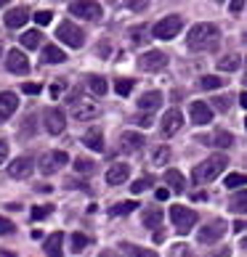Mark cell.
Instances as JSON below:
<instances>
[{
	"label": "cell",
	"mask_w": 247,
	"mask_h": 257,
	"mask_svg": "<svg viewBox=\"0 0 247 257\" xmlns=\"http://www.w3.org/2000/svg\"><path fill=\"white\" fill-rule=\"evenodd\" d=\"M151 159H154V165H168V159H170V149H168V146H159V149L154 151V157H151Z\"/></svg>",
	"instance_id": "obj_41"
},
{
	"label": "cell",
	"mask_w": 247,
	"mask_h": 257,
	"mask_svg": "<svg viewBox=\"0 0 247 257\" xmlns=\"http://www.w3.org/2000/svg\"><path fill=\"white\" fill-rule=\"evenodd\" d=\"M61 244H64V233H61V231H56V233H51L48 239H45L43 249H45V254H48V257H64Z\"/></svg>",
	"instance_id": "obj_21"
},
{
	"label": "cell",
	"mask_w": 247,
	"mask_h": 257,
	"mask_svg": "<svg viewBox=\"0 0 247 257\" xmlns=\"http://www.w3.org/2000/svg\"><path fill=\"white\" fill-rule=\"evenodd\" d=\"M159 106H162V93L159 90H149V93H144V96L138 98V109L141 111H157Z\"/></svg>",
	"instance_id": "obj_20"
},
{
	"label": "cell",
	"mask_w": 247,
	"mask_h": 257,
	"mask_svg": "<svg viewBox=\"0 0 247 257\" xmlns=\"http://www.w3.org/2000/svg\"><path fill=\"white\" fill-rule=\"evenodd\" d=\"M14 231H16V225L8 217H0V236H11Z\"/></svg>",
	"instance_id": "obj_42"
},
{
	"label": "cell",
	"mask_w": 247,
	"mask_h": 257,
	"mask_svg": "<svg viewBox=\"0 0 247 257\" xmlns=\"http://www.w3.org/2000/svg\"><path fill=\"white\" fill-rule=\"evenodd\" d=\"M120 249L125 252L128 257H157L154 249H144V246H136V244H128V241H122Z\"/></svg>",
	"instance_id": "obj_28"
},
{
	"label": "cell",
	"mask_w": 247,
	"mask_h": 257,
	"mask_svg": "<svg viewBox=\"0 0 247 257\" xmlns=\"http://www.w3.org/2000/svg\"><path fill=\"white\" fill-rule=\"evenodd\" d=\"M242 249H247V236H244V239H242Z\"/></svg>",
	"instance_id": "obj_56"
},
{
	"label": "cell",
	"mask_w": 247,
	"mask_h": 257,
	"mask_svg": "<svg viewBox=\"0 0 247 257\" xmlns=\"http://www.w3.org/2000/svg\"><path fill=\"white\" fill-rule=\"evenodd\" d=\"M189 114H192L194 125H210L213 122V106L205 101H194L192 109H189Z\"/></svg>",
	"instance_id": "obj_14"
},
{
	"label": "cell",
	"mask_w": 247,
	"mask_h": 257,
	"mask_svg": "<svg viewBox=\"0 0 247 257\" xmlns=\"http://www.w3.org/2000/svg\"><path fill=\"white\" fill-rule=\"evenodd\" d=\"M149 186H154V178L151 175H144V178H138V180H133V186H130V191L133 194H141V191H146Z\"/></svg>",
	"instance_id": "obj_36"
},
{
	"label": "cell",
	"mask_w": 247,
	"mask_h": 257,
	"mask_svg": "<svg viewBox=\"0 0 247 257\" xmlns=\"http://www.w3.org/2000/svg\"><path fill=\"white\" fill-rule=\"evenodd\" d=\"M6 3H11V0H0V8H3V6H6Z\"/></svg>",
	"instance_id": "obj_57"
},
{
	"label": "cell",
	"mask_w": 247,
	"mask_h": 257,
	"mask_svg": "<svg viewBox=\"0 0 247 257\" xmlns=\"http://www.w3.org/2000/svg\"><path fill=\"white\" fill-rule=\"evenodd\" d=\"M99 106L93 101H83V98H77V101H72V117L74 119H80V122H88V119H96L99 117Z\"/></svg>",
	"instance_id": "obj_11"
},
{
	"label": "cell",
	"mask_w": 247,
	"mask_h": 257,
	"mask_svg": "<svg viewBox=\"0 0 247 257\" xmlns=\"http://www.w3.org/2000/svg\"><path fill=\"white\" fill-rule=\"evenodd\" d=\"M69 241H72V252H83L85 246H88V236L85 233H72Z\"/></svg>",
	"instance_id": "obj_37"
},
{
	"label": "cell",
	"mask_w": 247,
	"mask_h": 257,
	"mask_svg": "<svg viewBox=\"0 0 247 257\" xmlns=\"http://www.w3.org/2000/svg\"><path fill=\"white\" fill-rule=\"evenodd\" d=\"M133 85H136V82H133V80H128V77L117 80V82H115V90H117V96H128V93L133 90Z\"/></svg>",
	"instance_id": "obj_38"
},
{
	"label": "cell",
	"mask_w": 247,
	"mask_h": 257,
	"mask_svg": "<svg viewBox=\"0 0 247 257\" xmlns=\"http://www.w3.org/2000/svg\"><path fill=\"white\" fill-rule=\"evenodd\" d=\"M223 233H226V223L218 217V220H210L205 228H199L197 231V241H202V244H215L218 239H223Z\"/></svg>",
	"instance_id": "obj_7"
},
{
	"label": "cell",
	"mask_w": 247,
	"mask_h": 257,
	"mask_svg": "<svg viewBox=\"0 0 247 257\" xmlns=\"http://www.w3.org/2000/svg\"><path fill=\"white\" fill-rule=\"evenodd\" d=\"M27 19H30V8L27 6H16V8H11V11L6 14V27L8 30H19V27H24L27 24Z\"/></svg>",
	"instance_id": "obj_17"
},
{
	"label": "cell",
	"mask_w": 247,
	"mask_h": 257,
	"mask_svg": "<svg viewBox=\"0 0 247 257\" xmlns=\"http://www.w3.org/2000/svg\"><path fill=\"white\" fill-rule=\"evenodd\" d=\"M229 209H231V212H239V215H247V191H236V194H231V199H229Z\"/></svg>",
	"instance_id": "obj_27"
},
{
	"label": "cell",
	"mask_w": 247,
	"mask_h": 257,
	"mask_svg": "<svg viewBox=\"0 0 247 257\" xmlns=\"http://www.w3.org/2000/svg\"><path fill=\"white\" fill-rule=\"evenodd\" d=\"M40 43H43V35L37 32V30H30V32H24V35H22V45H24L27 51H35Z\"/></svg>",
	"instance_id": "obj_32"
},
{
	"label": "cell",
	"mask_w": 247,
	"mask_h": 257,
	"mask_svg": "<svg viewBox=\"0 0 247 257\" xmlns=\"http://www.w3.org/2000/svg\"><path fill=\"white\" fill-rule=\"evenodd\" d=\"M223 85V80L218 77V74H205V77H199V88L205 90H218Z\"/></svg>",
	"instance_id": "obj_33"
},
{
	"label": "cell",
	"mask_w": 247,
	"mask_h": 257,
	"mask_svg": "<svg viewBox=\"0 0 247 257\" xmlns=\"http://www.w3.org/2000/svg\"><path fill=\"white\" fill-rule=\"evenodd\" d=\"M170 257H192V252H189L186 244H176L173 252H170Z\"/></svg>",
	"instance_id": "obj_45"
},
{
	"label": "cell",
	"mask_w": 247,
	"mask_h": 257,
	"mask_svg": "<svg viewBox=\"0 0 247 257\" xmlns=\"http://www.w3.org/2000/svg\"><path fill=\"white\" fill-rule=\"evenodd\" d=\"M231 96H218V98H213V109H218V111H229L231 109Z\"/></svg>",
	"instance_id": "obj_39"
},
{
	"label": "cell",
	"mask_w": 247,
	"mask_h": 257,
	"mask_svg": "<svg viewBox=\"0 0 247 257\" xmlns=\"http://www.w3.org/2000/svg\"><path fill=\"white\" fill-rule=\"evenodd\" d=\"M120 144H122V151H138L141 146L146 144V141H144V136H141V133L128 130V133H122V136H120Z\"/></svg>",
	"instance_id": "obj_22"
},
{
	"label": "cell",
	"mask_w": 247,
	"mask_h": 257,
	"mask_svg": "<svg viewBox=\"0 0 247 257\" xmlns=\"http://www.w3.org/2000/svg\"><path fill=\"white\" fill-rule=\"evenodd\" d=\"M45 130L51 133V136H59V133H64V127H66V114L61 111V109H48L45 111Z\"/></svg>",
	"instance_id": "obj_13"
},
{
	"label": "cell",
	"mask_w": 247,
	"mask_h": 257,
	"mask_svg": "<svg viewBox=\"0 0 247 257\" xmlns=\"http://www.w3.org/2000/svg\"><path fill=\"white\" fill-rule=\"evenodd\" d=\"M22 90L27 93V96H37V93H40L43 88H40L37 82H24V85H22Z\"/></svg>",
	"instance_id": "obj_46"
},
{
	"label": "cell",
	"mask_w": 247,
	"mask_h": 257,
	"mask_svg": "<svg viewBox=\"0 0 247 257\" xmlns=\"http://www.w3.org/2000/svg\"><path fill=\"white\" fill-rule=\"evenodd\" d=\"M16 109H19L16 93H11V90H3V93H0V122H6L8 117H14Z\"/></svg>",
	"instance_id": "obj_16"
},
{
	"label": "cell",
	"mask_w": 247,
	"mask_h": 257,
	"mask_svg": "<svg viewBox=\"0 0 247 257\" xmlns=\"http://www.w3.org/2000/svg\"><path fill=\"white\" fill-rule=\"evenodd\" d=\"M165 183L173 188L176 194H181L184 188H186V180H184V175L178 173V170H165Z\"/></svg>",
	"instance_id": "obj_26"
},
{
	"label": "cell",
	"mask_w": 247,
	"mask_h": 257,
	"mask_svg": "<svg viewBox=\"0 0 247 257\" xmlns=\"http://www.w3.org/2000/svg\"><path fill=\"white\" fill-rule=\"evenodd\" d=\"M51 19H53V14H51V11H37V14H35V22L40 24V27L51 24Z\"/></svg>",
	"instance_id": "obj_44"
},
{
	"label": "cell",
	"mask_w": 247,
	"mask_h": 257,
	"mask_svg": "<svg viewBox=\"0 0 247 257\" xmlns=\"http://www.w3.org/2000/svg\"><path fill=\"white\" fill-rule=\"evenodd\" d=\"M74 173L93 175V173H96V162H93V159H85V157H77V159H74Z\"/></svg>",
	"instance_id": "obj_30"
},
{
	"label": "cell",
	"mask_w": 247,
	"mask_h": 257,
	"mask_svg": "<svg viewBox=\"0 0 247 257\" xmlns=\"http://www.w3.org/2000/svg\"><path fill=\"white\" fill-rule=\"evenodd\" d=\"M125 6L130 8V11H146L149 0H125Z\"/></svg>",
	"instance_id": "obj_43"
},
{
	"label": "cell",
	"mask_w": 247,
	"mask_h": 257,
	"mask_svg": "<svg viewBox=\"0 0 247 257\" xmlns=\"http://www.w3.org/2000/svg\"><path fill=\"white\" fill-rule=\"evenodd\" d=\"M101 257H122V254H120V252H115V249H104V252H101Z\"/></svg>",
	"instance_id": "obj_53"
},
{
	"label": "cell",
	"mask_w": 247,
	"mask_h": 257,
	"mask_svg": "<svg viewBox=\"0 0 247 257\" xmlns=\"http://www.w3.org/2000/svg\"><path fill=\"white\" fill-rule=\"evenodd\" d=\"M244 127H247V119H244Z\"/></svg>",
	"instance_id": "obj_61"
},
{
	"label": "cell",
	"mask_w": 247,
	"mask_h": 257,
	"mask_svg": "<svg viewBox=\"0 0 247 257\" xmlns=\"http://www.w3.org/2000/svg\"><path fill=\"white\" fill-rule=\"evenodd\" d=\"M226 165H229V159H226L223 154H213V157H207L202 165H197L194 167V183H210V180H215L218 175L226 170Z\"/></svg>",
	"instance_id": "obj_2"
},
{
	"label": "cell",
	"mask_w": 247,
	"mask_h": 257,
	"mask_svg": "<svg viewBox=\"0 0 247 257\" xmlns=\"http://www.w3.org/2000/svg\"><path fill=\"white\" fill-rule=\"evenodd\" d=\"M168 196H170V191H168V188H159V191H157V199H159V202H165Z\"/></svg>",
	"instance_id": "obj_52"
},
{
	"label": "cell",
	"mask_w": 247,
	"mask_h": 257,
	"mask_svg": "<svg viewBox=\"0 0 247 257\" xmlns=\"http://www.w3.org/2000/svg\"><path fill=\"white\" fill-rule=\"evenodd\" d=\"M168 66V56L162 51H146L144 56L138 59V69L141 72H159Z\"/></svg>",
	"instance_id": "obj_9"
},
{
	"label": "cell",
	"mask_w": 247,
	"mask_h": 257,
	"mask_svg": "<svg viewBox=\"0 0 247 257\" xmlns=\"http://www.w3.org/2000/svg\"><path fill=\"white\" fill-rule=\"evenodd\" d=\"M130 40H133V45H141V43L146 40V37H144V30H141V27H138V30H133V32H130Z\"/></svg>",
	"instance_id": "obj_48"
},
{
	"label": "cell",
	"mask_w": 247,
	"mask_h": 257,
	"mask_svg": "<svg viewBox=\"0 0 247 257\" xmlns=\"http://www.w3.org/2000/svg\"><path fill=\"white\" fill-rule=\"evenodd\" d=\"M215 3H221V0H215Z\"/></svg>",
	"instance_id": "obj_62"
},
{
	"label": "cell",
	"mask_w": 247,
	"mask_h": 257,
	"mask_svg": "<svg viewBox=\"0 0 247 257\" xmlns=\"http://www.w3.org/2000/svg\"><path fill=\"white\" fill-rule=\"evenodd\" d=\"M244 3H247V0H231V3H229V11H231V14H239L242 8H244Z\"/></svg>",
	"instance_id": "obj_49"
},
{
	"label": "cell",
	"mask_w": 247,
	"mask_h": 257,
	"mask_svg": "<svg viewBox=\"0 0 247 257\" xmlns=\"http://www.w3.org/2000/svg\"><path fill=\"white\" fill-rule=\"evenodd\" d=\"M244 82H247V74H244Z\"/></svg>",
	"instance_id": "obj_60"
},
{
	"label": "cell",
	"mask_w": 247,
	"mask_h": 257,
	"mask_svg": "<svg viewBox=\"0 0 247 257\" xmlns=\"http://www.w3.org/2000/svg\"><path fill=\"white\" fill-rule=\"evenodd\" d=\"M186 45H189V51H194V53L215 51L218 45H221V30H218V24H210V22L194 24L192 30H189Z\"/></svg>",
	"instance_id": "obj_1"
},
{
	"label": "cell",
	"mask_w": 247,
	"mask_h": 257,
	"mask_svg": "<svg viewBox=\"0 0 247 257\" xmlns=\"http://www.w3.org/2000/svg\"><path fill=\"white\" fill-rule=\"evenodd\" d=\"M53 212V207L51 204H40V207H35L32 209V220H45V217H48Z\"/></svg>",
	"instance_id": "obj_40"
},
{
	"label": "cell",
	"mask_w": 247,
	"mask_h": 257,
	"mask_svg": "<svg viewBox=\"0 0 247 257\" xmlns=\"http://www.w3.org/2000/svg\"><path fill=\"white\" fill-rule=\"evenodd\" d=\"M141 220H144L146 228H159L162 225V209L159 207H146L144 215H141Z\"/></svg>",
	"instance_id": "obj_24"
},
{
	"label": "cell",
	"mask_w": 247,
	"mask_h": 257,
	"mask_svg": "<svg viewBox=\"0 0 247 257\" xmlns=\"http://www.w3.org/2000/svg\"><path fill=\"white\" fill-rule=\"evenodd\" d=\"M181 30H184V19L181 16H165L162 22H157L154 27H151V35L159 37V40H170V37H176Z\"/></svg>",
	"instance_id": "obj_5"
},
{
	"label": "cell",
	"mask_w": 247,
	"mask_h": 257,
	"mask_svg": "<svg viewBox=\"0 0 247 257\" xmlns=\"http://www.w3.org/2000/svg\"><path fill=\"white\" fill-rule=\"evenodd\" d=\"M244 43H247V35H244Z\"/></svg>",
	"instance_id": "obj_59"
},
{
	"label": "cell",
	"mask_w": 247,
	"mask_h": 257,
	"mask_svg": "<svg viewBox=\"0 0 247 257\" xmlns=\"http://www.w3.org/2000/svg\"><path fill=\"white\" fill-rule=\"evenodd\" d=\"M83 144L88 146V149H93V151H104V133L99 127H91L83 136Z\"/></svg>",
	"instance_id": "obj_23"
},
{
	"label": "cell",
	"mask_w": 247,
	"mask_h": 257,
	"mask_svg": "<svg viewBox=\"0 0 247 257\" xmlns=\"http://www.w3.org/2000/svg\"><path fill=\"white\" fill-rule=\"evenodd\" d=\"M69 14L85 19V22H99L101 19V6L96 3V0H74V3H69Z\"/></svg>",
	"instance_id": "obj_6"
},
{
	"label": "cell",
	"mask_w": 247,
	"mask_h": 257,
	"mask_svg": "<svg viewBox=\"0 0 247 257\" xmlns=\"http://www.w3.org/2000/svg\"><path fill=\"white\" fill-rule=\"evenodd\" d=\"M138 204L136 202H120V204H115V207H109V215L112 217H120V215H130L133 209H136Z\"/></svg>",
	"instance_id": "obj_35"
},
{
	"label": "cell",
	"mask_w": 247,
	"mask_h": 257,
	"mask_svg": "<svg viewBox=\"0 0 247 257\" xmlns=\"http://www.w3.org/2000/svg\"><path fill=\"white\" fill-rule=\"evenodd\" d=\"M199 144L215 146V149H229V146H234V136L229 130H215L213 136H202V138H199Z\"/></svg>",
	"instance_id": "obj_15"
},
{
	"label": "cell",
	"mask_w": 247,
	"mask_h": 257,
	"mask_svg": "<svg viewBox=\"0 0 247 257\" xmlns=\"http://www.w3.org/2000/svg\"><path fill=\"white\" fill-rule=\"evenodd\" d=\"M170 217H173V225H176L178 233H189L197 225V212L189 207H181V204H176L170 209Z\"/></svg>",
	"instance_id": "obj_4"
},
{
	"label": "cell",
	"mask_w": 247,
	"mask_h": 257,
	"mask_svg": "<svg viewBox=\"0 0 247 257\" xmlns=\"http://www.w3.org/2000/svg\"><path fill=\"white\" fill-rule=\"evenodd\" d=\"M66 162H69L66 151H48V154H43V159H40V173L43 175H53V173H59Z\"/></svg>",
	"instance_id": "obj_8"
},
{
	"label": "cell",
	"mask_w": 247,
	"mask_h": 257,
	"mask_svg": "<svg viewBox=\"0 0 247 257\" xmlns=\"http://www.w3.org/2000/svg\"><path fill=\"white\" fill-rule=\"evenodd\" d=\"M88 90L96 93V96H104V93L109 90V85H107L104 77H99V74H91V77H88Z\"/></svg>",
	"instance_id": "obj_31"
},
{
	"label": "cell",
	"mask_w": 247,
	"mask_h": 257,
	"mask_svg": "<svg viewBox=\"0 0 247 257\" xmlns=\"http://www.w3.org/2000/svg\"><path fill=\"white\" fill-rule=\"evenodd\" d=\"M128 178H130V165H122V162H117V165H112V167L107 170V183H109V186H122Z\"/></svg>",
	"instance_id": "obj_19"
},
{
	"label": "cell",
	"mask_w": 247,
	"mask_h": 257,
	"mask_svg": "<svg viewBox=\"0 0 247 257\" xmlns=\"http://www.w3.org/2000/svg\"><path fill=\"white\" fill-rule=\"evenodd\" d=\"M43 61L45 64H64L66 53L59 48V45H45V48H43Z\"/></svg>",
	"instance_id": "obj_25"
},
{
	"label": "cell",
	"mask_w": 247,
	"mask_h": 257,
	"mask_svg": "<svg viewBox=\"0 0 247 257\" xmlns=\"http://www.w3.org/2000/svg\"><path fill=\"white\" fill-rule=\"evenodd\" d=\"M35 173V159L30 154H24V157H16L11 165H8V175L16 178V180H24V178H30Z\"/></svg>",
	"instance_id": "obj_10"
},
{
	"label": "cell",
	"mask_w": 247,
	"mask_h": 257,
	"mask_svg": "<svg viewBox=\"0 0 247 257\" xmlns=\"http://www.w3.org/2000/svg\"><path fill=\"white\" fill-rule=\"evenodd\" d=\"M244 228H247V223H244V220H236V223H234V231H236V233L244 231Z\"/></svg>",
	"instance_id": "obj_54"
},
{
	"label": "cell",
	"mask_w": 247,
	"mask_h": 257,
	"mask_svg": "<svg viewBox=\"0 0 247 257\" xmlns=\"http://www.w3.org/2000/svg\"><path fill=\"white\" fill-rule=\"evenodd\" d=\"M239 103H242V106L247 109V93H242V96H239Z\"/></svg>",
	"instance_id": "obj_55"
},
{
	"label": "cell",
	"mask_w": 247,
	"mask_h": 257,
	"mask_svg": "<svg viewBox=\"0 0 247 257\" xmlns=\"http://www.w3.org/2000/svg\"><path fill=\"white\" fill-rule=\"evenodd\" d=\"M184 125V114L178 111V109H170L165 111V117H162V136H176L178 130H181Z\"/></svg>",
	"instance_id": "obj_18"
},
{
	"label": "cell",
	"mask_w": 247,
	"mask_h": 257,
	"mask_svg": "<svg viewBox=\"0 0 247 257\" xmlns=\"http://www.w3.org/2000/svg\"><path fill=\"white\" fill-rule=\"evenodd\" d=\"M56 37H59L64 45H69V48H83L85 45V32L74 22H61L59 30H56Z\"/></svg>",
	"instance_id": "obj_3"
},
{
	"label": "cell",
	"mask_w": 247,
	"mask_h": 257,
	"mask_svg": "<svg viewBox=\"0 0 247 257\" xmlns=\"http://www.w3.org/2000/svg\"><path fill=\"white\" fill-rule=\"evenodd\" d=\"M6 69L11 72V74H27L30 72V59L24 56V51H8L6 56Z\"/></svg>",
	"instance_id": "obj_12"
},
{
	"label": "cell",
	"mask_w": 247,
	"mask_h": 257,
	"mask_svg": "<svg viewBox=\"0 0 247 257\" xmlns=\"http://www.w3.org/2000/svg\"><path fill=\"white\" fill-rule=\"evenodd\" d=\"M0 56H3V43H0Z\"/></svg>",
	"instance_id": "obj_58"
},
{
	"label": "cell",
	"mask_w": 247,
	"mask_h": 257,
	"mask_svg": "<svg viewBox=\"0 0 247 257\" xmlns=\"http://www.w3.org/2000/svg\"><path fill=\"white\" fill-rule=\"evenodd\" d=\"M239 64H242V59L236 53H226L223 59H218V69H221V72H236V69H239Z\"/></svg>",
	"instance_id": "obj_29"
},
{
	"label": "cell",
	"mask_w": 247,
	"mask_h": 257,
	"mask_svg": "<svg viewBox=\"0 0 247 257\" xmlns=\"http://www.w3.org/2000/svg\"><path fill=\"white\" fill-rule=\"evenodd\" d=\"M136 125L149 127V125H154V117H151V114H141V117H136Z\"/></svg>",
	"instance_id": "obj_47"
},
{
	"label": "cell",
	"mask_w": 247,
	"mask_h": 257,
	"mask_svg": "<svg viewBox=\"0 0 247 257\" xmlns=\"http://www.w3.org/2000/svg\"><path fill=\"white\" fill-rule=\"evenodd\" d=\"M226 188H231V191H236L239 186H247V175L244 173H231V175H226Z\"/></svg>",
	"instance_id": "obj_34"
},
{
	"label": "cell",
	"mask_w": 247,
	"mask_h": 257,
	"mask_svg": "<svg viewBox=\"0 0 247 257\" xmlns=\"http://www.w3.org/2000/svg\"><path fill=\"white\" fill-rule=\"evenodd\" d=\"M61 90H64V82H53V88H51V96H53V98H59V96H61Z\"/></svg>",
	"instance_id": "obj_51"
},
{
	"label": "cell",
	"mask_w": 247,
	"mask_h": 257,
	"mask_svg": "<svg viewBox=\"0 0 247 257\" xmlns=\"http://www.w3.org/2000/svg\"><path fill=\"white\" fill-rule=\"evenodd\" d=\"M6 159H8V144H6V141H0V165H3Z\"/></svg>",
	"instance_id": "obj_50"
}]
</instances>
